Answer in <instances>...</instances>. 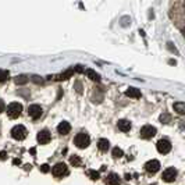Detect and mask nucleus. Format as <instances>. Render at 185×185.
Instances as JSON below:
<instances>
[{"instance_id": "obj_1", "label": "nucleus", "mask_w": 185, "mask_h": 185, "mask_svg": "<svg viewBox=\"0 0 185 185\" xmlns=\"http://www.w3.org/2000/svg\"><path fill=\"white\" fill-rule=\"evenodd\" d=\"M74 143L78 146L79 149H85L89 146L90 143V138L88 134H85V132H79V134H77L74 138Z\"/></svg>"}, {"instance_id": "obj_2", "label": "nucleus", "mask_w": 185, "mask_h": 185, "mask_svg": "<svg viewBox=\"0 0 185 185\" xmlns=\"http://www.w3.org/2000/svg\"><path fill=\"white\" fill-rule=\"evenodd\" d=\"M22 111V105L18 103V102H13L10 105L7 106V114L10 118H17V117L21 116Z\"/></svg>"}, {"instance_id": "obj_3", "label": "nucleus", "mask_w": 185, "mask_h": 185, "mask_svg": "<svg viewBox=\"0 0 185 185\" xmlns=\"http://www.w3.org/2000/svg\"><path fill=\"white\" fill-rule=\"evenodd\" d=\"M10 134L14 139H17V141H22V139H25L26 138L28 131H26V128L24 127V125H16V127H13V130H11Z\"/></svg>"}, {"instance_id": "obj_4", "label": "nucleus", "mask_w": 185, "mask_h": 185, "mask_svg": "<svg viewBox=\"0 0 185 185\" xmlns=\"http://www.w3.org/2000/svg\"><path fill=\"white\" fill-rule=\"evenodd\" d=\"M52 173L54 177H58V178H60V177H64V175L68 174V167H67L64 163H57L52 169Z\"/></svg>"}, {"instance_id": "obj_5", "label": "nucleus", "mask_w": 185, "mask_h": 185, "mask_svg": "<svg viewBox=\"0 0 185 185\" xmlns=\"http://www.w3.org/2000/svg\"><path fill=\"white\" fill-rule=\"evenodd\" d=\"M162 178H163L166 182H173V181L177 178V170H175L174 167L166 169L163 171V174H162Z\"/></svg>"}, {"instance_id": "obj_6", "label": "nucleus", "mask_w": 185, "mask_h": 185, "mask_svg": "<svg viewBox=\"0 0 185 185\" xmlns=\"http://www.w3.org/2000/svg\"><path fill=\"white\" fill-rule=\"evenodd\" d=\"M141 137L145 138V139H150V138H153L156 135V128L153 125H143L141 128Z\"/></svg>"}, {"instance_id": "obj_7", "label": "nucleus", "mask_w": 185, "mask_h": 185, "mask_svg": "<svg viewBox=\"0 0 185 185\" xmlns=\"http://www.w3.org/2000/svg\"><path fill=\"white\" fill-rule=\"evenodd\" d=\"M156 148H157V150L160 153L166 154L171 150V143H170V141H167V139H160V141L156 143Z\"/></svg>"}, {"instance_id": "obj_8", "label": "nucleus", "mask_w": 185, "mask_h": 185, "mask_svg": "<svg viewBox=\"0 0 185 185\" xmlns=\"http://www.w3.org/2000/svg\"><path fill=\"white\" fill-rule=\"evenodd\" d=\"M42 107L39 105H31L29 107H28V114H29V117H32L33 120H36V118H39V117L42 116Z\"/></svg>"}, {"instance_id": "obj_9", "label": "nucleus", "mask_w": 185, "mask_h": 185, "mask_svg": "<svg viewBox=\"0 0 185 185\" xmlns=\"http://www.w3.org/2000/svg\"><path fill=\"white\" fill-rule=\"evenodd\" d=\"M38 142L41 143V145H46V143L50 142V132L48 130H42V131L38 132Z\"/></svg>"}, {"instance_id": "obj_10", "label": "nucleus", "mask_w": 185, "mask_h": 185, "mask_svg": "<svg viewBox=\"0 0 185 185\" xmlns=\"http://www.w3.org/2000/svg\"><path fill=\"white\" fill-rule=\"evenodd\" d=\"M145 170L148 173H150V174H154V173H157L160 170V163L157 160H149L148 163L145 164Z\"/></svg>"}, {"instance_id": "obj_11", "label": "nucleus", "mask_w": 185, "mask_h": 185, "mask_svg": "<svg viewBox=\"0 0 185 185\" xmlns=\"http://www.w3.org/2000/svg\"><path fill=\"white\" fill-rule=\"evenodd\" d=\"M70 131H71V125H70V122L61 121L57 125V132L60 134V135H67V134H70Z\"/></svg>"}, {"instance_id": "obj_12", "label": "nucleus", "mask_w": 185, "mask_h": 185, "mask_svg": "<svg viewBox=\"0 0 185 185\" xmlns=\"http://www.w3.org/2000/svg\"><path fill=\"white\" fill-rule=\"evenodd\" d=\"M120 177L117 174H114V173H111V174L107 175V178H106V184L107 185H118L120 184Z\"/></svg>"}, {"instance_id": "obj_13", "label": "nucleus", "mask_w": 185, "mask_h": 185, "mask_svg": "<svg viewBox=\"0 0 185 185\" xmlns=\"http://www.w3.org/2000/svg\"><path fill=\"white\" fill-rule=\"evenodd\" d=\"M117 127L120 128L122 132H128L131 130V122L128 121V120H120V121L117 122Z\"/></svg>"}, {"instance_id": "obj_14", "label": "nucleus", "mask_w": 185, "mask_h": 185, "mask_svg": "<svg viewBox=\"0 0 185 185\" xmlns=\"http://www.w3.org/2000/svg\"><path fill=\"white\" fill-rule=\"evenodd\" d=\"M125 95L130 96V97H134V99H138V97H141V90L137 89V88H128L125 90Z\"/></svg>"}, {"instance_id": "obj_15", "label": "nucleus", "mask_w": 185, "mask_h": 185, "mask_svg": "<svg viewBox=\"0 0 185 185\" xmlns=\"http://www.w3.org/2000/svg\"><path fill=\"white\" fill-rule=\"evenodd\" d=\"M97 148L100 149L102 152H106L107 149L110 148V142L106 138H102V139H99V142H97Z\"/></svg>"}, {"instance_id": "obj_16", "label": "nucleus", "mask_w": 185, "mask_h": 185, "mask_svg": "<svg viewBox=\"0 0 185 185\" xmlns=\"http://www.w3.org/2000/svg\"><path fill=\"white\" fill-rule=\"evenodd\" d=\"M14 81H16V84H18V85H24L29 81V77H26V75H17Z\"/></svg>"}, {"instance_id": "obj_17", "label": "nucleus", "mask_w": 185, "mask_h": 185, "mask_svg": "<svg viewBox=\"0 0 185 185\" xmlns=\"http://www.w3.org/2000/svg\"><path fill=\"white\" fill-rule=\"evenodd\" d=\"M86 75H88L92 81H100V75L97 74V73H95L93 70H86Z\"/></svg>"}, {"instance_id": "obj_18", "label": "nucleus", "mask_w": 185, "mask_h": 185, "mask_svg": "<svg viewBox=\"0 0 185 185\" xmlns=\"http://www.w3.org/2000/svg\"><path fill=\"white\" fill-rule=\"evenodd\" d=\"M174 110L178 113V114H184L185 113V106L182 102H178V103H174Z\"/></svg>"}, {"instance_id": "obj_19", "label": "nucleus", "mask_w": 185, "mask_h": 185, "mask_svg": "<svg viewBox=\"0 0 185 185\" xmlns=\"http://www.w3.org/2000/svg\"><path fill=\"white\" fill-rule=\"evenodd\" d=\"M70 163L73 164L74 167H78V166H81V159H79V156H77V154H74V156H71V159H70Z\"/></svg>"}, {"instance_id": "obj_20", "label": "nucleus", "mask_w": 185, "mask_h": 185, "mask_svg": "<svg viewBox=\"0 0 185 185\" xmlns=\"http://www.w3.org/2000/svg\"><path fill=\"white\" fill-rule=\"evenodd\" d=\"M9 79V71L6 70H0V82H4Z\"/></svg>"}, {"instance_id": "obj_21", "label": "nucleus", "mask_w": 185, "mask_h": 185, "mask_svg": "<svg viewBox=\"0 0 185 185\" xmlns=\"http://www.w3.org/2000/svg\"><path fill=\"white\" fill-rule=\"evenodd\" d=\"M122 154H124V153H122V150L120 148H114V149H113V157L120 159Z\"/></svg>"}, {"instance_id": "obj_22", "label": "nucleus", "mask_w": 185, "mask_h": 185, "mask_svg": "<svg viewBox=\"0 0 185 185\" xmlns=\"http://www.w3.org/2000/svg\"><path fill=\"white\" fill-rule=\"evenodd\" d=\"M88 174H89V177L92 178V180H97V178H99V173H97V171H95V170H90Z\"/></svg>"}, {"instance_id": "obj_23", "label": "nucleus", "mask_w": 185, "mask_h": 185, "mask_svg": "<svg viewBox=\"0 0 185 185\" xmlns=\"http://www.w3.org/2000/svg\"><path fill=\"white\" fill-rule=\"evenodd\" d=\"M160 121L166 122V124L170 122V116H169V114H162V116H160Z\"/></svg>"}, {"instance_id": "obj_24", "label": "nucleus", "mask_w": 185, "mask_h": 185, "mask_svg": "<svg viewBox=\"0 0 185 185\" xmlns=\"http://www.w3.org/2000/svg\"><path fill=\"white\" fill-rule=\"evenodd\" d=\"M4 110H6V105H4V102L0 99V113H3Z\"/></svg>"}, {"instance_id": "obj_25", "label": "nucleus", "mask_w": 185, "mask_h": 185, "mask_svg": "<svg viewBox=\"0 0 185 185\" xmlns=\"http://www.w3.org/2000/svg\"><path fill=\"white\" fill-rule=\"evenodd\" d=\"M41 170H42V173H48V171H49L50 169H49V166H48V164H43L42 167H41Z\"/></svg>"}, {"instance_id": "obj_26", "label": "nucleus", "mask_w": 185, "mask_h": 185, "mask_svg": "<svg viewBox=\"0 0 185 185\" xmlns=\"http://www.w3.org/2000/svg\"><path fill=\"white\" fill-rule=\"evenodd\" d=\"M32 81H33V82H36V84L42 82V79H39V77H36V75H35V77H32Z\"/></svg>"}, {"instance_id": "obj_27", "label": "nucleus", "mask_w": 185, "mask_h": 185, "mask_svg": "<svg viewBox=\"0 0 185 185\" xmlns=\"http://www.w3.org/2000/svg\"><path fill=\"white\" fill-rule=\"evenodd\" d=\"M0 159H6V152H1L0 153Z\"/></svg>"}]
</instances>
